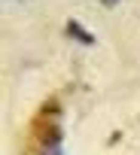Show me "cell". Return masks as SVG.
Segmentation results:
<instances>
[{"label": "cell", "instance_id": "6da1fadb", "mask_svg": "<svg viewBox=\"0 0 140 155\" xmlns=\"http://www.w3.org/2000/svg\"><path fill=\"white\" fill-rule=\"evenodd\" d=\"M70 34H76V37H79L82 43H92V37H88V34H82V31H79L76 25H70Z\"/></svg>", "mask_w": 140, "mask_h": 155}]
</instances>
